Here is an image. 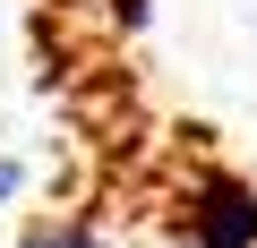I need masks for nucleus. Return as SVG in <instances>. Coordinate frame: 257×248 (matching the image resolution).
<instances>
[{"label":"nucleus","mask_w":257,"mask_h":248,"mask_svg":"<svg viewBox=\"0 0 257 248\" xmlns=\"http://www.w3.org/2000/svg\"><path fill=\"white\" fill-rule=\"evenodd\" d=\"M180 231L189 248H257V188L231 171H197L180 197Z\"/></svg>","instance_id":"f257e3e1"},{"label":"nucleus","mask_w":257,"mask_h":248,"mask_svg":"<svg viewBox=\"0 0 257 248\" xmlns=\"http://www.w3.org/2000/svg\"><path fill=\"white\" fill-rule=\"evenodd\" d=\"M18 248H103V231H94V222H77V214H52V222H26V231H18Z\"/></svg>","instance_id":"f03ea898"},{"label":"nucleus","mask_w":257,"mask_h":248,"mask_svg":"<svg viewBox=\"0 0 257 248\" xmlns=\"http://www.w3.org/2000/svg\"><path fill=\"white\" fill-rule=\"evenodd\" d=\"M18 180H26V171H18L9 154H0V205H9V197H18Z\"/></svg>","instance_id":"7ed1b4c3"}]
</instances>
